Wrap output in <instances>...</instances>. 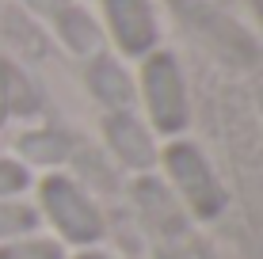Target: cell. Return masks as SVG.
<instances>
[{"mask_svg":"<svg viewBox=\"0 0 263 259\" xmlns=\"http://www.w3.org/2000/svg\"><path fill=\"white\" fill-rule=\"evenodd\" d=\"M61 31L69 34V42H72L77 50H92L96 42H99L96 31H92V23H88L80 12H65V15H61Z\"/></svg>","mask_w":263,"mask_h":259,"instance_id":"cell-3","label":"cell"},{"mask_svg":"<svg viewBox=\"0 0 263 259\" xmlns=\"http://www.w3.org/2000/svg\"><path fill=\"white\" fill-rule=\"evenodd\" d=\"M256 8H259V12H263V0H256Z\"/></svg>","mask_w":263,"mask_h":259,"instance_id":"cell-6","label":"cell"},{"mask_svg":"<svg viewBox=\"0 0 263 259\" xmlns=\"http://www.w3.org/2000/svg\"><path fill=\"white\" fill-rule=\"evenodd\" d=\"M96 80H99V88H103L107 95H115V99H122V95H126V84H122V76H119V69H115V65H99Z\"/></svg>","mask_w":263,"mask_h":259,"instance_id":"cell-4","label":"cell"},{"mask_svg":"<svg viewBox=\"0 0 263 259\" xmlns=\"http://www.w3.org/2000/svg\"><path fill=\"white\" fill-rule=\"evenodd\" d=\"M149 92H153V107L160 111V118L172 126L179 118V76L168 57H157L149 65Z\"/></svg>","mask_w":263,"mask_h":259,"instance_id":"cell-2","label":"cell"},{"mask_svg":"<svg viewBox=\"0 0 263 259\" xmlns=\"http://www.w3.org/2000/svg\"><path fill=\"white\" fill-rule=\"evenodd\" d=\"M107 12L115 19L126 50H145L153 38V19H149V4L145 0H107Z\"/></svg>","mask_w":263,"mask_h":259,"instance_id":"cell-1","label":"cell"},{"mask_svg":"<svg viewBox=\"0 0 263 259\" xmlns=\"http://www.w3.org/2000/svg\"><path fill=\"white\" fill-rule=\"evenodd\" d=\"M31 4H39V8H53L58 0H31Z\"/></svg>","mask_w":263,"mask_h":259,"instance_id":"cell-5","label":"cell"}]
</instances>
